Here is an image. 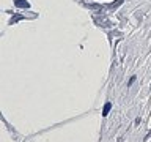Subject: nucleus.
Wrapping results in <instances>:
<instances>
[{"instance_id": "1", "label": "nucleus", "mask_w": 151, "mask_h": 142, "mask_svg": "<svg viewBox=\"0 0 151 142\" xmlns=\"http://www.w3.org/2000/svg\"><path fill=\"white\" fill-rule=\"evenodd\" d=\"M110 109H112V104H110V103H106V104H104V109H102V117H107V115H109V112H110Z\"/></svg>"}, {"instance_id": "2", "label": "nucleus", "mask_w": 151, "mask_h": 142, "mask_svg": "<svg viewBox=\"0 0 151 142\" xmlns=\"http://www.w3.org/2000/svg\"><path fill=\"white\" fill-rule=\"evenodd\" d=\"M14 5H16V7H21V8H28V3L24 2V0H14Z\"/></svg>"}]
</instances>
